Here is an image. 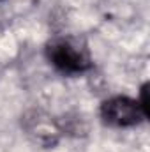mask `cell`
<instances>
[{"instance_id":"1","label":"cell","mask_w":150,"mask_h":152,"mask_svg":"<svg viewBox=\"0 0 150 152\" xmlns=\"http://www.w3.org/2000/svg\"><path fill=\"white\" fill-rule=\"evenodd\" d=\"M48 60L62 73L78 75L92 67V57L87 44L78 37H55L46 44Z\"/></svg>"},{"instance_id":"2","label":"cell","mask_w":150,"mask_h":152,"mask_svg":"<svg viewBox=\"0 0 150 152\" xmlns=\"http://www.w3.org/2000/svg\"><path fill=\"white\" fill-rule=\"evenodd\" d=\"M101 118L104 124L113 127H131L147 118L138 99L127 96H115L101 104Z\"/></svg>"}]
</instances>
